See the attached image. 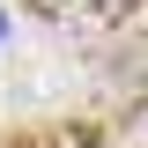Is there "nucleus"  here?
<instances>
[{
  "label": "nucleus",
  "mask_w": 148,
  "mask_h": 148,
  "mask_svg": "<svg viewBox=\"0 0 148 148\" xmlns=\"http://www.w3.org/2000/svg\"><path fill=\"white\" fill-rule=\"evenodd\" d=\"M0 30H8V22H0Z\"/></svg>",
  "instance_id": "nucleus-1"
}]
</instances>
